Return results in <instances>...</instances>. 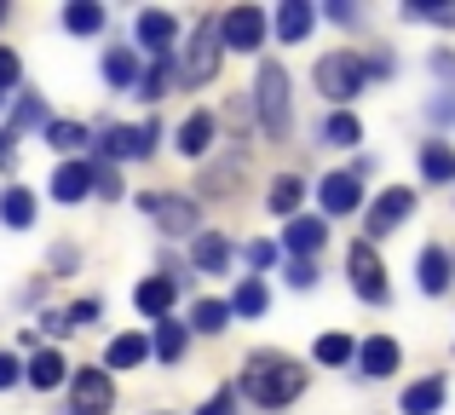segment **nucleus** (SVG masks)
<instances>
[{"label":"nucleus","instance_id":"nucleus-1","mask_svg":"<svg viewBox=\"0 0 455 415\" xmlns=\"http://www.w3.org/2000/svg\"><path fill=\"white\" fill-rule=\"evenodd\" d=\"M300 393H306V370L294 358H283V352H248V363H243V398L248 404L283 410Z\"/></svg>","mask_w":455,"mask_h":415},{"label":"nucleus","instance_id":"nucleus-2","mask_svg":"<svg viewBox=\"0 0 455 415\" xmlns=\"http://www.w3.org/2000/svg\"><path fill=\"white\" fill-rule=\"evenodd\" d=\"M254 116H259V133L271 145H283L294 127V110H289V69L283 64H259L254 76Z\"/></svg>","mask_w":455,"mask_h":415},{"label":"nucleus","instance_id":"nucleus-3","mask_svg":"<svg viewBox=\"0 0 455 415\" xmlns=\"http://www.w3.org/2000/svg\"><path fill=\"white\" fill-rule=\"evenodd\" d=\"M363 81H369V64L357 52H323L317 58V92L329 104L357 99V92H363Z\"/></svg>","mask_w":455,"mask_h":415},{"label":"nucleus","instance_id":"nucleus-4","mask_svg":"<svg viewBox=\"0 0 455 415\" xmlns=\"http://www.w3.org/2000/svg\"><path fill=\"white\" fill-rule=\"evenodd\" d=\"M220 76V18H202L196 35H190L185 58H179V81L185 87H202V81Z\"/></svg>","mask_w":455,"mask_h":415},{"label":"nucleus","instance_id":"nucleus-5","mask_svg":"<svg viewBox=\"0 0 455 415\" xmlns=\"http://www.w3.org/2000/svg\"><path fill=\"white\" fill-rule=\"evenodd\" d=\"M346 271H352V294H357V300H369V306H387V300H392L375 243H352V254H346Z\"/></svg>","mask_w":455,"mask_h":415},{"label":"nucleus","instance_id":"nucleus-6","mask_svg":"<svg viewBox=\"0 0 455 415\" xmlns=\"http://www.w3.org/2000/svg\"><path fill=\"white\" fill-rule=\"evenodd\" d=\"M220 46H231V52H259V46H266V12L259 6H231L220 18Z\"/></svg>","mask_w":455,"mask_h":415},{"label":"nucleus","instance_id":"nucleus-7","mask_svg":"<svg viewBox=\"0 0 455 415\" xmlns=\"http://www.w3.org/2000/svg\"><path fill=\"white\" fill-rule=\"evenodd\" d=\"M69 404H76V415H110V404H116L110 375H104V370H87V363H81V370L69 375Z\"/></svg>","mask_w":455,"mask_h":415},{"label":"nucleus","instance_id":"nucleus-8","mask_svg":"<svg viewBox=\"0 0 455 415\" xmlns=\"http://www.w3.org/2000/svg\"><path fill=\"white\" fill-rule=\"evenodd\" d=\"M415 213V191H403V185H392V191H380L375 203H369V213H363V231L369 236H392L403 219Z\"/></svg>","mask_w":455,"mask_h":415},{"label":"nucleus","instance_id":"nucleus-9","mask_svg":"<svg viewBox=\"0 0 455 415\" xmlns=\"http://www.w3.org/2000/svg\"><path fill=\"white\" fill-rule=\"evenodd\" d=\"M398 363H403V352H398V340H392V335H369L363 347H357V370H363L369 381H387Z\"/></svg>","mask_w":455,"mask_h":415},{"label":"nucleus","instance_id":"nucleus-10","mask_svg":"<svg viewBox=\"0 0 455 415\" xmlns=\"http://www.w3.org/2000/svg\"><path fill=\"white\" fill-rule=\"evenodd\" d=\"M173 41H179V23H173V12H162V6L139 12V46H145V52L167 58V52H173Z\"/></svg>","mask_w":455,"mask_h":415},{"label":"nucleus","instance_id":"nucleus-11","mask_svg":"<svg viewBox=\"0 0 455 415\" xmlns=\"http://www.w3.org/2000/svg\"><path fill=\"white\" fill-rule=\"evenodd\" d=\"M317 203H323V213H357V203H363L357 173H329V180L317 185Z\"/></svg>","mask_w":455,"mask_h":415},{"label":"nucleus","instance_id":"nucleus-12","mask_svg":"<svg viewBox=\"0 0 455 415\" xmlns=\"http://www.w3.org/2000/svg\"><path fill=\"white\" fill-rule=\"evenodd\" d=\"M139 208H145L162 231H196V203H185V196H145Z\"/></svg>","mask_w":455,"mask_h":415},{"label":"nucleus","instance_id":"nucleus-13","mask_svg":"<svg viewBox=\"0 0 455 415\" xmlns=\"http://www.w3.org/2000/svg\"><path fill=\"white\" fill-rule=\"evenodd\" d=\"M415 277H421V289L427 294H444L450 283H455V259H450V248H421V266H415Z\"/></svg>","mask_w":455,"mask_h":415},{"label":"nucleus","instance_id":"nucleus-14","mask_svg":"<svg viewBox=\"0 0 455 415\" xmlns=\"http://www.w3.org/2000/svg\"><path fill=\"white\" fill-rule=\"evenodd\" d=\"M173 294H179V277H145L139 294H133V306L145 317H167V312H173Z\"/></svg>","mask_w":455,"mask_h":415},{"label":"nucleus","instance_id":"nucleus-15","mask_svg":"<svg viewBox=\"0 0 455 415\" xmlns=\"http://www.w3.org/2000/svg\"><path fill=\"white\" fill-rule=\"evenodd\" d=\"M64 375H69V363L58 358L52 347H41V352L29 358V370H23V381H29L35 393H52V387H64Z\"/></svg>","mask_w":455,"mask_h":415},{"label":"nucleus","instance_id":"nucleus-16","mask_svg":"<svg viewBox=\"0 0 455 415\" xmlns=\"http://www.w3.org/2000/svg\"><path fill=\"white\" fill-rule=\"evenodd\" d=\"M271 23H277V41H306L311 23H317V12H311V0H283Z\"/></svg>","mask_w":455,"mask_h":415},{"label":"nucleus","instance_id":"nucleus-17","mask_svg":"<svg viewBox=\"0 0 455 415\" xmlns=\"http://www.w3.org/2000/svg\"><path fill=\"white\" fill-rule=\"evenodd\" d=\"M190 259H196V271H208V277H225V266H231V243H225L220 231H202L196 248H190Z\"/></svg>","mask_w":455,"mask_h":415},{"label":"nucleus","instance_id":"nucleus-18","mask_svg":"<svg viewBox=\"0 0 455 415\" xmlns=\"http://www.w3.org/2000/svg\"><path fill=\"white\" fill-rule=\"evenodd\" d=\"M52 196H58V203H81V196H92V168H87V162H64V168L52 173Z\"/></svg>","mask_w":455,"mask_h":415},{"label":"nucleus","instance_id":"nucleus-19","mask_svg":"<svg viewBox=\"0 0 455 415\" xmlns=\"http://www.w3.org/2000/svg\"><path fill=\"white\" fill-rule=\"evenodd\" d=\"M213 133H220V122H213L208 110H190L185 127H179V150H185V156H202V150L213 145Z\"/></svg>","mask_w":455,"mask_h":415},{"label":"nucleus","instance_id":"nucleus-20","mask_svg":"<svg viewBox=\"0 0 455 415\" xmlns=\"http://www.w3.org/2000/svg\"><path fill=\"white\" fill-rule=\"evenodd\" d=\"M444 404V375H427V381L403 387V415H438Z\"/></svg>","mask_w":455,"mask_h":415},{"label":"nucleus","instance_id":"nucleus-21","mask_svg":"<svg viewBox=\"0 0 455 415\" xmlns=\"http://www.w3.org/2000/svg\"><path fill=\"white\" fill-rule=\"evenodd\" d=\"M283 243H289L294 248V254H317V248L323 243H329V225H323V219H306V213H294V219H289V236H283Z\"/></svg>","mask_w":455,"mask_h":415},{"label":"nucleus","instance_id":"nucleus-22","mask_svg":"<svg viewBox=\"0 0 455 415\" xmlns=\"http://www.w3.org/2000/svg\"><path fill=\"white\" fill-rule=\"evenodd\" d=\"M150 358V340L145 335H116L110 352H104V370H139Z\"/></svg>","mask_w":455,"mask_h":415},{"label":"nucleus","instance_id":"nucleus-23","mask_svg":"<svg viewBox=\"0 0 455 415\" xmlns=\"http://www.w3.org/2000/svg\"><path fill=\"white\" fill-rule=\"evenodd\" d=\"M185 340H190V329H185V323H173V317H162V323H156L150 352H156L162 363H179V358H185Z\"/></svg>","mask_w":455,"mask_h":415},{"label":"nucleus","instance_id":"nucleus-24","mask_svg":"<svg viewBox=\"0 0 455 415\" xmlns=\"http://www.w3.org/2000/svg\"><path fill=\"white\" fill-rule=\"evenodd\" d=\"M104 81H110L116 92L139 87V58L127 52V46H110V52H104Z\"/></svg>","mask_w":455,"mask_h":415},{"label":"nucleus","instance_id":"nucleus-25","mask_svg":"<svg viewBox=\"0 0 455 415\" xmlns=\"http://www.w3.org/2000/svg\"><path fill=\"white\" fill-rule=\"evenodd\" d=\"M64 29L69 35H99L104 29V6L99 0H69L64 6Z\"/></svg>","mask_w":455,"mask_h":415},{"label":"nucleus","instance_id":"nucleus-26","mask_svg":"<svg viewBox=\"0 0 455 415\" xmlns=\"http://www.w3.org/2000/svg\"><path fill=\"white\" fill-rule=\"evenodd\" d=\"M0 219H6L12 231H29V225H35V196L23 191V185H12V191L0 196Z\"/></svg>","mask_w":455,"mask_h":415},{"label":"nucleus","instance_id":"nucleus-27","mask_svg":"<svg viewBox=\"0 0 455 415\" xmlns=\"http://www.w3.org/2000/svg\"><path fill=\"white\" fill-rule=\"evenodd\" d=\"M421 173H427L433 185H450V180H455V150L444 145V139H433V145L421 150Z\"/></svg>","mask_w":455,"mask_h":415},{"label":"nucleus","instance_id":"nucleus-28","mask_svg":"<svg viewBox=\"0 0 455 415\" xmlns=\"http://www.w3.org/2000/svg\"><path fill=\"white\" fill-rule=\"evenodd\" d=\"M190 329H202V335L231 329V300H196V306H190Z\"/></svg>","mask_w":455,"mask_h":415},{"label":"nucleus","instance_id":"nucleus-29","mask_svg":"<svg viewBox=\"0 0 455 415\" xmlns=\"http://www.w3.org/2000/svg\"><path fill=\"white\" fill-rule=\"evenodd\" d=\"M363 139V122H357L352 110H334L329 122H323V145H357Z\"/></svg>","mask_w":455,"mask_h":415},{"label":"nucleus","instance_id":"nucleus-30","mask_svg":"<svg viewBox=\"0 0 455 415\" xmlns=\"http://www.w3.org/2000/svg\"><path fill=\"white\" fill-rule=\"evenodd\" d=\"M266 306H271V294H266V283H259V277H248L243 289L231 294V312H243V317H266Z\"/></svg>","mask_w":455,"mask_h":415},{"label":"nucleus","instance_id":"nucleus-31","mask_svg":"<svg viewBox=\"0 0 455 415\" xmlns=\"http://www.w3.org/2000/svg\"><path fill=\"white\" fill-rule=\"evenodd\" d=\"M300 196H306V185L294 180V173H283V180H271L266 203H271V213H294V208H300Z\"/></svg>","mask_w":455,"mask_h":415},{"label":"nucleus","instance_id":"nucleus-32","mask_svg":"<svg viewBox=\"0 0 455 415\" xmlns=\"http://www.w3.org/2000/svg\"><path fill=\"white\" fill-rule=\"evenodd\" d=\"M46 145H52V150H81V145H87V127H76V122H46Z\"/></svg>","mask_w":455,"mask_h":415},{"label":"nucleus","instance_id":"nucleus-33","mask_svg":"<svg viewBox=\"0 0 455 415\" xmlns=\"http://www.w3.org/2000/svg\"><path fill=\"white\" fill-rule=\"evenodd\" d=\"M352 358H357V347L346 335H323L317 340V363H329V370H334V363H352Z\"/></svg>","mask_w":455,"mask_h":415},{"label":"nucleus","instance_id":"nucleus-34","mask_svg":"<svg viewBox=\"0 0 455 415\" xmlns=\"http://www.w3.org/2000/svg\"><path fill=\"white\" fill-rule=\"evenodd\" d=\"M35 122H46V104L35 99V92H23V99H18V110H12V133H29Z\"/></svg>","mask_w":455,"mask_h":415},{"label":"nucleus","instance_id":"nucleus-35","mask_svg":"<svg viewBox=\"0 0 455 415\" xmlns=\"http://www.w3.org/2000/svg\"><path fill=\"white\" fill-rule=\"evenodd\" d=\"M403 12H410V18H433V23H450V29H455V6H444V0H410Z\"/></svg>","mask_w":455,"mask_h":415},{"label":"nucleus","instance_id":"nucleus-36","mask_svg":"<svg viewBox=\"0 0 455 415\" xmlns=\"http://www.w3.org/2000/svg\"><path fill=\"white\" fill-rule=\"evenodd\" d=\"M167 81H173V64H167V58H156V69H150V76H139V87H145V99H162V92H167Z\"/></svg>","mask_w":455,"mask_h":415},{"label":"nucleus","instance_id":"nucleus-37","mask_svg":"<svg viewBox=\"0 0 455 415\" xmlns=\"http://www.w3.org/2000/svg\"><path fill=\"white\" fill-rule=\"evenodd\" d=\"M18 76H23V64H18V52L12 46H0V99H6L12 87H18Z\"/></svg>","mask_w":455,"mask_h":415},{"label":"nucleus","instance_id":"nucleus-38","mask_svg":"<svg viewBox=\"0 0 455 415\" xmlns=\"http://www.w3.org/2000/svg\"><path fill=\"white\" fill-rule=\"evenodd\" d=\"M104 156H133V127H110L104 133Z\"/></svg>","mask_w":455,"mask_h":415},{"label":"nucleus","instance_id":"nucleus-39","mask_svg":"<svg viewBox=\"0 0 455 415\" xmlns=\"http://www.w3.org/2000/svg\"><path fill=\"white\" fill-rule=\"evenodd\" d=\"M92 317H99V300H76V306L64 312V323H69V329H87Z\"/></svg>","mask_w":455,"mask_h":415},{"label":"nucleus","instance_id":"nucleus-40","mask_svg":"<svg viewBox=\"0 0 455 415\" xmlns=\"http://www.w3.org/2000/svg\"><path fill=\"white\" fill-rule=\"evenodd\" d=\"M289 283H294V289H311V283H317V266H311V259H294V266H289Z\"/></svg>","mask_w":455,"mask_h":415},{"label":"nucleus","instance_id":"nucleus-41","mask_svg":"<svg viewBox=\"0 0 455 415\" xmlns=\"http://www.w3.org/2000/svg\"><path fill=\"white\" fill-rule=\"evenodd\" d=\"M236 410V398H231V387H220V393L208 398V404H202V415H231Z\"/></svg>","mask_w":455,"mask_h":415},{"label":"nucleus","instance_id":"nucleus-42","mask_svg":"<svg viewBox=\"0 0 455 415\" xmlns=\"http://www.w3.org/2000/svg\"><path fill=\"white\" fill-rule=\"evenodd\" d=\"M92 191H99V196H122V185H116V168H99V173H92Z\"/></svg>","mask_w":455,"mask_h":415},{"label":"nucleus","instance_id":"nucleus-43","mask_svg":"<svg viewBox=\"0 0 455 415\" xmlns=\"http://www.w3.org/2000/svg\"><path fill=\"white\" fill-rule=\"evenodd\" d=\"M248 259H254V266H259V271H266V266H271V259H277V248H271V243H266V236H259V243H248Z\"/></svg>","mask_w":455,"mask_h":415},{"label":"nucleus","instance_id":"nucleus-44","mask_svg":"<svg viewBox=\"0 0 455 415\" xmlns=\"http://www.w3.org/2000/svg\"><path fill=\"white\" fill-rule=\"evenodd\" d=\"M6 387H18V358L0 352V393H6Z\"/></svg>","mask_w":455,"mask_h":415},{"label":"nucleus","instance_id":"nucleus-45","mask_svg":"<svg viewBox=\"0 0 455 415\" xmlns=\"http://www.w3.org/2000/svg\"><path fill=\"white\" fill-rule=\"evenodd\" d=\"M433 122H455V92H444V99H433Z\"/></svg>","mask_w":455,"mask_h":415},{"label":"nucleus","instance_id":"nucleus-46","mask_svg":"<svg viewBox=\"0 0 455 415\" xmlns=\"http://www.w3.org/2000/svg\"><path fill=\"white\" fill-rule=\"evenodd\" d=\"M0 156H6V133H0Z\"/></svg>","mask_w":455,"mask_h":415},{"label":"nucleus","instance_id":"nucleus-47","mask_svg":"<svg viewBox=\"0 0 455 415\" xmlns=\"http://www.w3.org/2000/svg\"><path fill=\"white\" fill-rule=\"evenodd\" d=\"M0 18H6V6H0Z\"/></svg>","mask_w":455,"mask_h":415}]
</instances>
